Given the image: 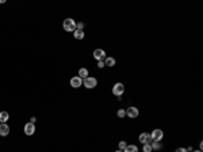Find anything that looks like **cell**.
Here are the masks:
<instances>
[{
  "label": "cell",
  "instance_id": "6da1fadb",
  "mask_svg": "<svg viewBox=\"0 0 203 152\" xmlns=\"http://www.w3.org/2000/svg\"><path fill=\"white\" fill-rule=\"evenodd\" d=\"M62 27L65 31H75L76 30V22L72 18H67L62 23Z\"/></svg>",
  "mask_w": 203,
  "mask_h": 152
},
{
  "label": "cell",
  "instance_id": "7a4b0ae2",
  "mask_svg": "<svg viewBox=\"0 0 203 152\" xmlns=\"http://www.w3.org/2000/svg\"><path fill=\"white\" fill-rule=\"evenodd\" d=\"M83 84H84L85 88H95L96 86H98V80L95 78H91V76H88V78H85L84 80H83Z\"/></svg>",
  "mask_w": 203,
  "mask_h": 152
},
{
  "label": "cell",
  "instance_id": "3957f363",
  "mask_svg": "<svg viewBox=\"0 0 203 152\" xmlns=\"http://www.w3.org/2000/svg\"><path fill=\"white\" fill-rule=\"evenodd\" d=\"M138 140H140L142 144H149V145L153 144V138H152V136L149 133H141L140 136H138Z\"/></svg>",
  "mask_w": 203,
  "mask_h": 152
},
{
  "label": "cell",
  "instance_id": "277c9868",
  "mask_svg": "<svg viewBox=\"0 0 203 152\" xmlns=\"http://www.w3.org/2000/svg\"><path fill=\"white\" fill-rule=\"evenodd\" d=\"M123 92H125V86L122 83H115L114 87H112V94L115 96H121Z\"/></svg>",
  "mask_w": 203,
  "mask_h": 152
},
{
  "label": "cell",
  "instance_id": "5b68a950",
  "mask_svg": "<svg viewBox=\"0 0 203 152\" xmlns=\"http://www.w3.org/2000/svg\"><path fill=\"white\" fill-rule=\"evenodd\" d=\"M150 136L154 141H160V140H163V137H164V132L161 131V129H154V131L152 132Z\"/></svg>",
  "mask_w": 203,
  "mask_h": 152
},
{
  "label": "cell",
  "instance_id": "8992f818",
  "mask_svg": "<svg viewBox=\"0 0 203 152\" xmlns=\"http://www.w3.org/2000/svg\"><path fill=\"white\" fill-rule=\"evenodd\" d=\"M138 114H140V111H138V109L134 106H130L129 109L126 110V116L130 117V118H137L138 117Z\"/></svg>",
  "mask_w": 203,
  "mask_h": 152
},
{
  "label": "cell",
  "instance_id": "52a82bcc",
  "mask_svg": "<svg viewBox=\"0 0 203 152\" xmlns=\"http://www.w3.org/2000/svg\"><path fill=\"white\" fill-rule=\"evenodd\" d=\"M94 57L98 61H103V59H106V52L103 49H95L94 50Z\"/></svg>",
  "mask_w": 203,
  "mask_h": 152
},
{
  "label": "cell",
  "instance_id": "ba28073f",
  "mask_svg": "<svg viewBox=\"0 0 203 152\" xmlns=\"http://www.w3.org/2000/svg\"><path fill=\"white\" fill-rule=\"evenodd\" d=\"M81 84H83V79L79 78V76H73V78L70 79V86L73 88H79Z\"/></svg>",
  "mask_w": 203,
  "mask_h": 152
},
{
  "label": "cell",
  "instance_id": "9c48e42d",
  "mask_svg": "<svg viewBox=\"0 0 203 152\" xmlns=\"http://www.w3.org/2000/svg\"><path fill=\"white\" fill-rule=\"evenodd\" d=\"M25 133L27 136H33L35 133V125L33 122H28V124L25 125Z\"/></svg>",
  "mask_w": 203,
  "mask_h": 152
},
{
  "label": "cell",
  "instance_id": "30bf717a",
  "mask_svg": "<svg viewBox=\"0 0 203 152\" xmlns=\"http://www.w3.org/2000/svg\"><path fill=\"white\" fill-rule=\"evenodd\" d=\"M10 133V126L7 124H0V136H7Z\"/></svg>",
  "mask_w": 203,
  "mask_h": 152
},
{
  "label": "cell",
  "instance_id": "8fae6325",
  "mask_svg": "<svg viewBox=\"0 0 203 152\" xmlns=\"http://www.w3.org/2000/svg\"><path fill=\"white\" fill-rule=\"evenodd\" d=\"M8 118H10V114L7 111H0V122L1 124H6L8 121Z\"/></svg>",
  "mask_w": 203,
  "mask_h": 152
},
{
  "label": "cell",
  "instance_id": "7c38bea8",
  "mask_svg": "<svg viewBox=\"0 0 203 152\" xmlns=\"http://www.w3.org/2000/svg\"><path fill=\"white\" fill-rule=\"evenodd\" d=\"M104 65H107V67H114V65H115V59H114V57H106Z\"/></svg>",
  "mask_w": 203,
  "mask_h": 152
},
{
  "label": "cell",
  "instance_id": "4fadbf2b",
  "mask_svg": "<svg viewBox=\"0 0 203 152\" xmlns=\"http://www.w3.org/2000/svg\"><path fill=\"white\" fill-rule=\"evenodd\" d=\"M79 78H81V79H85V78H88V69L87 68H80L79 69V75H77Z\"/></svg>",
  "mask_w": 203,
  "mask_h": 152
},
{
  "label": "cell",
  "instance_id": "5bb4252c",
  "mask_svg": "<svg viewBox=\"0 0 203 152\" xmlns=\"http://www.w3.org/2000/svg\"><path fill=\"white\" fill-rule=\"evenodd\" d=\"M73 37L76 39H83L84 38V31H83V30H77L76 29V30L73 31Z\"/></svg>",
  "mask_w": 203,
  "mask_h": 152
},
{
  "label": "cell",
  "instance_id": "9a60e30c",
  "mask_svg": "<svg viewBox=\"0 0 203 152\" xmlns=\"http://www.w3.org/2000/svg\"><path fill=\"white\" fill-rule=\"evenodd\" d=\"M123 152H138V147L137 145H127L126 148L123 149Z\"/></svg>",
  "mask_w": 203,
  "mask_h": 152
},
{
  "label": "cell",
  "instance_id": "2e32d148",
  "mask_svg": "<svg viewBox=\"0 0 203 152\" xmlns=\"http://www.w3.org/2000/svg\"><path fill=\"white\" fill-rule=\"evenodd\" d=\"M116 116L119 117V118H123V117H126V110L125 109H119L118 113H116Z\"/></svg>",
  "mask_w": 203,
  "mask_h": 152
},
{
  "label": "cell",
  "instance_id": "e0dca14e",
  "mask_svg": "<svg viewBox=\"0 0 203 152\" xmlns=\"http://www.w3.org/2000/svg\"><path fill=\"white\" fill-rule=\"evenodd\" d=\"M127 147V143L126 141H119V144H118V148L121 149V151H123V149L126 148Z\"/></svg>",
  "mask_w": 203,
  "mask_h": 152
},
{
  "label": "cell",
  "instance_id": "ac0fdd59",
  "mask_svg": "<svg viewBox=\"0 0 203 152\" xmlns=\"http://www.w3.org/2000/svg\"><path fill=\"white\" fill-rule=\"evenodd\" d=\"M142 151H144V152H152V151H153V148H152V145H149V144H144Z\"/></svg>",
  "mask_w": 203,
  "mask_h": 152
},
{
  "label": "cell",
  "instance_id": "d6986e66",
  "mask_svg": "<svg viewBox=\"0 0 203 152\" xmlns=\"http://www.w3.org/2000/svg\"><path fill=\"white\" fill-rule=\"evenodd\" d=\"M76 29H77V30H83V29H84V23H83V22H77V23H76Z\"/></svg>",
  "mask_w": 203,
  "mask_h": 152
},
{
  "label": "cell",
  "instance_id": "ffe728a7",
  "mask_svg": "<svg viewBox=\"0 0 203 152\" xmlns=\"http://www.w3.org/2000/svg\"><path fill=\"white\" fill-rule=\"evenodd\" d=\"M98 67L99 68H104L106 65H104V61H98Z\"/></svg>",
  "mask_w": 203,
  "mask_h": 152
},
{
  "label": "cell",
  "instance_id": "44dd1931",
  "mask_svg": "<svg viewBox=\"0 0 203 152\" xmlns=\"http://www.w3.org/2000/svg\"><path fill=\"white\" fill-rule=\"evenodd\" d=\"M175 152H187V149L186 148H177Z\"/></svg>",
  "mask_w": 203,
  "mask_h": 152
},
{
  "label": "cell",
  "instance_id": "7402d4cb",
  "mask_svg": "<svg viewBox=\"0 0 203 152\" xmlns=\"http://www.w3.org/2000/svg\"><path fill=\"white\" fill-rule=\"evenodd\" d=\"M115 152H123V151H121V149H118V151H115Z\"/></svg>",
  "mask_w": 203,
  "mask_h": 152
},
{
  "label": "cell",
  "instance_id": "603a6c76",
  "mask_svg": "<svg viewBox=\"0 0 203 152\" xmlns=\"http://www.w3.org/2000/svg\"><path fill=\"white\" fill-rule=\"evenodd\" d=\"M194 152H202V151H200V149H199V151H194Z\"/></svg>",
  "mask_w": 203,
  "mask_h": 152
}]
</instances>
